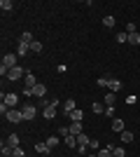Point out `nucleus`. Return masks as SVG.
<instances>
[{
    "label": "nucleus",
    "instance_id": "obj_10",
    "mask_svg": "<svg viewBox=\"0 0 140 157\" xmlns=\"http://www.w3.org/2000/svg\"><path fill=\"white\" fill-rule=\"evenodd\" d=\"M7 145H9V148H19V136H16V134H9V136H7V141H5Z\"/></svg>",
    "mask_w": 140,
    "mask_h": 157
},
{
    "label": "nucleus",
    "instance_id": "obj_18",
    "mask_svg": "<svg viewBox=\"0 0 140 157\" xmlns=\"http://www.w3.org/2000/svg\"><path fill=\"white\" fill-rule=\"evenodd\" d=\"M110 150H112V157H126V150L124 148H114V145H107Z\"/></svg>",
    "mask_w": 140,
    "mask_h": 157
},
{
    "label": "nucleus",
    "instance_id": "obj_6",
    "mask_svg": "<svg viewBox=\"0 0 140 157\" xmlns=\"http://www.w3.org/2000/svg\"><path fill=\"white\" fill-rule=\"evenodd\" d=\"M16 101H19V96H16V94H2V103H7V108H14V105H16Z\"/></svg>",
    "mask_w": 140,
    "mask_h": 157
},
{
    "label": "nucleus",
    "instance_id": "obj_36",
    "mask_svg": "<svg viewBox=\"0 0 140 157\" xmlns=\"http://www.w3.org/2000/svg\"><path fill=\"white\" fill-rule=\"evenodd\" d=\"M89 157H98V155H89Z\"/></svg>",
    "mask_w": 140,
    "mask_h": 157
},
{
    "label": "nucleus",
    "instance_id": "obj_32",
    "mask_svg": "<svg viewBox=\"0 0 140 157\" xmlns=\"http://www.w3.org/2000/svg\"><path fill=\"white\" fill-rule=\"evenodd\" d=\"M12 157H26V152H23V148H14V152H12Z\"/></svg>",
    "mask_w": 140,
    "mask_h": 157
},
{
    "label": "nucleus",
    "instance_id": "obj_7",
    "mask_svg": "<svg viewBox=\"0 0 140 157\" xmlns=\"http://www.w3.org/2000/svg\"><path fill=\"white\" fill-rule=\"evenodd\" d=\"M35 85H38L35 75H33V73H26V78H23V87H26V89H33Z\"/></svg>",
    "mask_w": 140,
    "mask_h": 157
},
{
    "label": "nucleus",
    "instance_id": "obj_3",
    "mask_svg": "<svg viewBox=\"0 0 140 157\" xmlns=\"http://www.w3.org/2000/svg\"><path fill=\"white\" fill-rule=\"evenodd\" d=\"M5 120H9L12 124H19V122H23V113H21V110H14V108H9V113L5 115Z\"/></svg>",
    "mask_w": 140,
    "mask_h": 157
},
{
    "label": "nucleus",
    "instance_id": "obj_27",
    "mask_svg": "<svg viewBox=\"0 0 140 157\" xmlns=\"http://www.w3.org/2000/svg\"><path fill=\"white\" fill-rule=\"evenodd\" d=\"M47 145H49V148L54 150V148L59 145V138H56V136H49V138H47Z\"/></svg>",
    "mask_w": 140,
    "mask_h": 157
},
{
    "label": "nucleus",
    "instance_id": "obj_12",
    "mask_svg": "<svg viewBox=\"0 0 140 157\" xmlns=\"http://www.w3.org/2000/svg\"><path fill=\"white\" fill-rule=\"evenodd\" d=\"M75 108H77V105H75V101H73V98H68L66 103H63V113H66V115H70V113H73Z\"/></svg>",
    "mask_w": 140,
    "mask_h": 157
},
{
    "label": "nucleus",
    "instance_id": "obj_16",
    "mask_svg": "<svg viewBox=\"0 0 140 157\" xmlns=\"http://www.w3.org/2000/svg\"><path fill=\"white\" fill-rule=\"evenodd\" d=\"M124 129H126V127H124V120H112V131H119L121 134Z\"/></svg>",
    "mask_w": 140,
    "mask_h": 157
},
{
    "label": "nucleus",
    "instance_id": "obj_15",
    "mask_svg": "<svg viewBox=\"0 0 140 157\" xmlns=\"http://www.w3.org/2000/svg\"><path fill=\"white\" fill-rule=\"evenodd\" d=\"M28 52H31V45H21V42H19V47H16V56H26Z\"/></svg>",
    "mask_w": 140,
    "mask_h": 157
},
{
    "label": "nucleus",
    "instance_id": "obj_19",
    "mask_svg": "<svg viewBox=\"0 0 140 157\" xmlns=\"http://www.w3.org/2000/svg\"><path fill=\"white\" fill-rule=\"evenodd\" d=\"M0 10H2V12H9V10H14V2L12 0H0Z\"/></svg>",
    "mask_w": 140,
    "mask_h": 157
},
{
    "label": "nucleus",
    "instance_id": "obj_35",
    "mask_svg": "<svg viewBox=\"0 0 140 157\" xmlns=\"http://www.w3.org/2000/svg\"><path fill=\"white\" fill-rule=\"evenodd\" d=\"M135 101H138V98H135V96H133V94H131V96H128V98H126V103H128V105H133V103H135Z\"/></svg>",
    "mask_w": 140,
    "mask_h": 157
},
{
    "label": "nucleus",
    "instance_id": "obj_20",
    "mask_svg": "<svg viewBox=\"0 0 140 157\" xmlns=\"http://www.w3.org/2000/svg\"><path fill=\"white\" fill-rule=\"evenodd\" d=\"M19 42H21V45H31V42H33V33H23V35H21V38H19Z\"/></svg>",
    "mask_w": 140,
    "mask_h": 157
},
{
    "label": "nucleus",
    "instance_id": "obj_9",
    "mask_svg": "<svg viewBox=\"0 0 140 157\" xmlns=\"http://www.w3.org/2000/svg\"><path fill=\"white\" fill-rule=\"evenodd\" d=\"M119 89H121V82H119V80H110V82H107V92L117 94Z\"/></svg>",
    "mask_w": 140,
    "mask_h": 157
},
{
    "label": "nucleus",
    "instance_id": "obj_29",
    "mask_svg": "<svg viewBox=\"0 0 140 157\" xmlns=\"http://www.w3.org/2000/svg\"><path fill=\"white\" fill-rule=\"evenodd\" d=\"M96 155L98 157H112V150H110V148H103V150H98Z\"/></svg>",
    "mask_w": 140,
    "mask_h": 157
},
{
    "label": "nucleus",
    "instance_id": "obj_34",
    "mask_svg": "<svg viewBox=\"0 0 140 157\" xmlns=\"http://www.w3.org/2000/svg\"><path fill=\"white\" fill-rule=\"evenodd\" d=\"M105 115H107V117H112V115H114V108H112V105H110V108H105Z\"/></svg>",
    "mask_w": 140,
    "mask_h": 157
},
{
    "label": "nucleus",
    "instance_id": "obj_17",
    "mask_svg": "<svg viewBox=\"0 0 140 157\" xmlns=\"http://www.w3.org/2000/svg\"><path fill=\"white\" fill-rule=\"evenodd\" d=\"M70 134H73V136H80L82 134V122H73V124H70Z\"/></svg>",
    "mask_w": 140,
    "mask_h": 157
},
{
    "label": "nucleus",
    "instance_id": "obj_37",
    "mask_svg": "<svg viewBox=\"0 0 140 157\" xmlns=\"http://www.w3.org/2000/svg\"><path fill=\"white\" fill-rule=\"evenodd\" d=\"M2 157H12V155H2Z\"/></svg>",
    "mask_w": 140,
    "mask_h": 157
},
{
    "label": "nucleus",
    "instance_id": "obj_21",
    "mask_svg": "<svg viewBox=\"0 0 140 157\" xmlns=\"http://www.w3.org/2000/svg\"><path fill=\"white\" fill-rule=\"evenodd\" d=\"M89 143H91V138H89L87 134H80V136H77V145H87L89 148Z\"/></svg>",
    "mask_w": 140,
    "mask_h": 157
},
{
    "label": "nucleus",
    "instance_id": "obj_1",
    "mask_svg": "<svg viewBox=\"0 0 140 157\" xmlns=\"http://www.w3.org/2000/svg\"><path fill=\"white\" fill-rule=\"evenodd\" d=\"M14 66H19L16 63V54H5V56H2V66H0V75L7 78V73L12 71Z\"/></svg>",
    "mask_w": 140,
    "mask_h": 157
},
{
    "label": "nucleus",
    "instance_id": "obj_25",
    "mask_svg": "<svg viewBox=\"0 0 140 157\" xmlns=\"http://www.w3.org/2000/svg\"><path fill=\"white\" fill-rule=\"evenodd\" d=\"M128 42L131 45H140V35L138 33H128Z\"/></svg>",
    "mask_w": 140,
    "mask_h": 157
},
{
    "label": "nucleus",
    "instance_id": "obj_22",
    "mask_svg": "<svg viewBox=\"0 0 140 157\" xmlns=\"http://www.w3.org/2000/svg\"><path fill=\"white\" fill-rule=\"evenodd\" d=\"M66 145H68V148H77V136H73V134L66 136Z\"/></svg>",
    "mask_w": 140,
    "mask_h": 157
},
{
    "label": "nucleus",
    "instance_id": "obj_28",
    "mask_svg": "<svg viewBox=\"0 0 140 157\" xmlns=\"http://www.w3.org/2000/svg\"><path fill=\"white\" fill-rule=\"evenodd\" d=\"M103 26H107V28H112V26H114V17H110V14H107L105 19H103Z\"/></svg>",
    "mask_w": 140,
    "mask_h": 157
},
{
    "label": "nucleus",
    "instance_id": "obj_31",
    "mask_svg": "<svg viewBox=\"0 0 140 157\" xmlns=\"http://www.w3.org/2000/svg\"><path fill=\"white\" fill-rule=\"evenodd\" d=\"M107 82H110L107 78H98V80H96V85H98V87H103V89H107Z\"/></svg>",
    "mask_w": 140,
    "mask_h": 157
},
{
    "label": "nucleus",
    "instance_id": "obj_14",
    "mask_svg": "<svg viewBox=\"0 0 140 157\" xmlns=\"http://www.w3.org/2000/svg\"><path fill=\"white\" fill-rule=\"evenodd\" d=\"M68 117L73 120V122H82V117H84V113H82V110H77V108H75V110L70 113V115H68Z\"/></svg>",
    "mask_w": 140,
    "mask_h": 157
},
{
    "label": "nucleus",
    "instance_id": "obj_24",
    "mask_svg": "<svg viewBox=\"0 0 140 157\" xmlns=\"http://www.w3.org/2000/svg\"><path fill=\"white\" fill-rule=\"evenodd\" d=\"M31 52L40 54V52H42V42H38V40H33V42H31Z\"/></svg>",
    "mask_w": 140,
    "mask_h": 157
},
{
    "label": "nucleus",
    "instance_id": "obj_4",
    "mask_svg": "<svg viewBox=\"0 0 140 157\" xmlns=\"http://www.w3.org/2000/svg\"><path fill=\"white\" fill-rule=\"evenodd\" d=\"M21 113H23V120H33L35 115H38V108H35L33 103H26L21 108Z\"/></svg>",
    "mask_w": 140,
    "mask_h": 157
},
{
    "label": "nucleus",
    "instance_id": "obj_11",
    "mask_svg": "<svg viewBox=\"0 0 140 157\" xmlns=\"http://www.w3.org/2000/svg\"><path fill=\"white\" fill-rule=\"evenodd\" d=\"M35 150L42 152V155H49V152H52V148L47 145V141H42V143H35Z\"/></svg>",
    "mask_w": 140,
    "mask_h": 157
},
{
    "label": "nucleus",
    "instance_id": "obj_30",
    "mask_svg": "<svg viewBox=\"0 0 140 157\" xmlns=\"http://www.w3.org/2000/svg\"><path fill=\"white\" fill-rule=\"evenodd\" d=\"M117 42H128V33H117Z\"/></svg>",
    "mask_w": 140,
    "mask_h": 157
},
{
    "label": "nucleus",
    "instance_id": "obj_26",
    "mask_svg": "<svg viewBox=\"0 0 140 157\" xmlns=\"http://www.w3.org/2000/svg\"><path fill=\"white\" fill-rule=\"evenodd\" d=\"M91 110L96 113V115H100V113H105V105H103V103H93V105H91Z\"/></svg>",
    "mask_w": 140,
    "mask_h": 157
},
{
    "label": "nucleus",
    "instance_id": "obj_8",
    "mask_svg": "<svg viewBox=\"0 0 140 157\" xmlns=\"http://www.w3.org/2000/svg\"><path fill=\"white\" fill-rule=\"evenodd\" d=\"M45 94H47V87L42 85V82H38V85L33 87V96H40V98H42Z\"/></svg>",
    "mask_w": 140,
    "mask_h": 157
},
{
    "label": "nucleus",
    "instance_id": "obj_2",
    "mask_svg": "<svg viewBox=\"0 0 140 157\" xmlns=\"http://www.w3.org/2000/svg\"><path fill=\"white\" fill-rule=\"evenodd\" d=\"M59 98H49V101H45V108H42V115H45L47 120H52L54 115H56V108H59Z\"/></svg>",
    "mask_w": 140,
    "mask_h": 157
},
{
    "label": "nucleus",
    "instance_id": "obj_5",
    "mask_svg": "<svg viewBox=\"0 0 140 157\" xmlns=\"http://www.w3.org/2000/svg\"><path fill=\"white\" fill-rule=\"evenodd\" d=\"M21 75H23V71H21V66H14L12 71L7 73V80H12V82H16V80H21Z\"/></svg>",
    "mask_w": 140,
    "mask_h": 157
},
{
    "label": "nucleus",
    "instance_id": "obj_23",
    "mask_svg": "<svg viewBox=\"0 0 140 157\" xmlns=\"http://www.w3.org/2000/svg\"><path fill=\"white\" fill-rule=\"evenodd\" d=\"M121 141H124V143H131V141H133V134H131L128 129H124L121 131Z\"/></svg>",
    "mask_w": 140,
    "mask_h": 157
},
{
    "label": "nucleus",
    "instance_id": "obj_33",
    "mask_svg": "<svg viewBox=\"0 0 140 157\" xmlns=\"http://www.w3.org/2000/svg\"><path fill=\"white\" fill-rule=\"evenodd\" d=\"M126 33H138L135 31V24H126Z\"/></svg>",
    "mask_w": 140,
    "mask_h": 157
},
{
    "label": "nucleus",
    "instance_id": "obj_13",
    "mask_svg": "<svg viewBox=\"0 0 140 157\" xmlns=\"http://www.w3.org/2000/svg\"><path fill=\"white\" fill-rule=\"evenodd\" d=\"M114 98H117V94H112V92H107V94H105V98H103V103H105V108L114 105Z\"/></svg>",
    "mask_w": 140,
    "mask_h": 157
}]
</instances>
